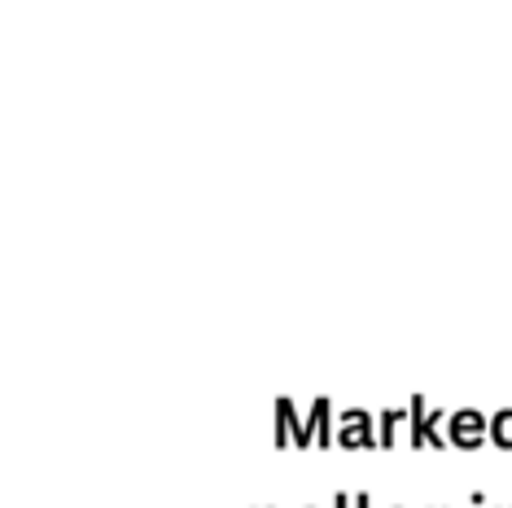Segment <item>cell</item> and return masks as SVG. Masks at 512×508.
I'll return each instance as SVG.
<instances>
[{"instance_id":"cell-1","label":"cell","mask_w":512,"mask_h":508,"mask_svg":"<svg viewBox=\"0 0 512 508\" xmlns=\"http://www.w3.org/2000/svg\"><path fill=\"white\" fill-rule=\"evenodd\" d=\"M491 438V421L482 412L464 408V412H451L447 417V443L451 447H464V452H477V447Z\"/></svg>"},{"instance_id":"cell-4","label":"cell","mask_w":512,"mask_h":508,"mask_svg":"<svg viewBox=\"0 0 512 508\" xmlns=\"http://www.w3.org/2000/svg\"><path fill=\"white\" fill-rule=\"evenodd\" d=\"M298 430H302V425H298L294 403H289V399H276V447L285 452V447L298 438Z\"/></svg>"},{"instance_id":"cell-2","label":"cell","mask_w":512,"mask_h":508,"mask_svg":"<svg viewBox=\"0 0 512 508\" xmlns=\"http://www.w3.org/2000/svg\"><path fill=\"white\" fill-rule=\"evenodd\" d=\"M442 417H447V412H429V417H425V399L421 395L412 399V408H407V425H412V447H416V452H421L425 443L438 447V452L447 447V438L434 430V421H442Z\"/></svg>"},{"instance_id":"cell-7","label":"cell","mask_w":512,"mask_h":508,"mask_svg":"<svg viewBox=\"0 0 512 508\" xmlns=\"http://www.w3.org/2000/svg\"><path fill=\"white\" fill-rule=\"evenodd\" d=\"M333 508H355V495H337Z\"/></svg>"},{"instance_id":"cell-6","label":"cell","mask_w":512,"mask_h":508,"mask_svg":"<svg viewBox=\"0 0 512 508\" xmlns=\"http://www.w3.org/2000/svg\"><path fill=\"white\" fill-rule=\"evenodd\" d=\"M407 417H403V412H381V452H390V447H394V425H403Z\"/></svg>"},{"instance_id":"cell-5","label":"cell","mask_w":512,"mask_h":508,"mask_svg":"<svg viewBox=\"0 0 512 508\" xmlns=\"http://www.w3.org/2000/svg\"><path fill=\"white\" fill-rule=\"evenodd\" d=\"M491 443L499 447V452H512V408L491 417Z\"/></svg>"},{"instance_id":"cell-3","label":"cell","mask_w":512,"mask_h":508,"mask_svg":"<svg viewBox=\"0 0 512 508\" xmlns=\"http://www.w3.org/2000/svg\"><path fill=\"white\" fill-rule=\"evenodd\" d=\"M337 443L346 447V452H355V447H381V438L372 434V417L368 412H342V434H337Z\"/></svg>"},{"instance_id":"cell-8","label":"cell","mask_w":512,"mask_h":508,"mask_svg":"<svg viewBox=\"0 0 512 508\" xmlns=\"http://www.w3.org/2000/svg\"><path fill=\"white\" fill-rule=\"evenodd\" d=\"M469 504H473V508H486V495H482V491H477V495H469Z\"/></svg>"},{"instance_id":"cell-9","label":"cell","mask_w":512,"mask_h":508,"mask_svg":"<svg viewBox=\"0 0 512 508\" xmlns=\"http://www.w3.org/2000/svg\"><path fill=\"white\" fill-rule=\"evenodd\" d=\"M355 508H372V500H368V495H364V491H359V495H355Z\"/></svg>"}]
</instances>
